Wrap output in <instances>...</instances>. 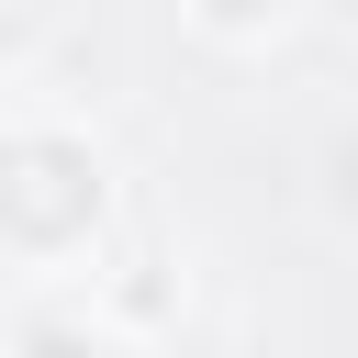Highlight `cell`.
<instances>
[{
  "instance_id": "cell-1",
  "label": "cell",
  "mask_w": 358,
  "mask_h": 358,
  "mask_svg": "<svg viewBox=\"0 0 358 358\" xmlns=\"http://www.w3.org/2000/svg\"><path fill=\"white\" fill-rule=\"evenodd\" d=\"M112 224V157L67 112L0 123V257L11 268H78Z\"/></svg>"
},
{
  "instance_id": "cell-2",
  "label": "cell",
  "mask_w": 358,
  "mask_h": 358,
  "mask_svg": "<svg viewBox=\"0 0 358 358\" xmlns=\"http://www.w3.org/2000/svg\"><path fill=\"white\" fill-rule=\"evenodd\" d=\"M0 358H101V336H78L67 313H34V324H22V336H11Z\"/></svg>"
}]
</instances>
